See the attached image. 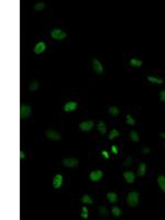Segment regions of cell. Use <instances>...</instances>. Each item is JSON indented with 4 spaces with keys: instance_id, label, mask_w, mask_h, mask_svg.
<instances>
[{
    "instance_id": "4316f807",
    "label": "cell",
    "mask_w": 165,
    "mask_h": 220,
    "mask_svg": "<svg viewBox=\"0 0 165 220\" xmlns=\"http://www.w3.org/2000/svg\"><path fill=\"white\" fill-rule=\"evenodd\" d=\"M37 88H39V83L37 82H32L30 85V90L31 91H35L37 90Z\"/></svg>"
},
{
    "instance_id": "8992f818",
    "label": "cell",
    "mask_w": 165,
    "mask_h": 220,
    "mask_svg": "<svg viewBox=\"0 0 165 220\" xmlns=\"http://www.w3.org/2000/svg\"><path fill=\"white\" fill-rule=\"evenodd\" d=\"M103 177H104V172L100 170L92 171V173L89 174V178H90V181H92V182H99Z\"/></svg>"
},
{
    "instance_id": "7c38bea8",
    "label": "cell",
    "mask_w": 165,
    "mask_h": 220,
    "mask_svg": "<svg viewBox=\"0 0 165 220\" xmlns=\"http://www.w3.org/2000/svg\"><path fill=\"white\" fill-rule=\"evenodd\" d=\"M123 177H124V179H126L129 184H132V183L134 182V178H135L134 174H133L132 172H124V173H123Z\"/></svg>"
},
{
    "instance_id": "484cf974",
    "label": "cell",
    "mask_w": 165,
    "mask_h": 220,
    "mask_svg": "<svg viewBox=\"0 0 165 220\" xmlns=\"http://www.w3.org/2000/svg\"><path fill=\"white\" fill-rule=\"evenodd\" d=\"M127 123H128L129 126H134L135 125V120L130 116V114H127Z\"/></svg>"
},
{
    "instance_id": "4dcf8cb0",
    "label": "cell",
    "mask_w": 165,
    "mask_h": 220,
    "mask_svg": "<svg viewBox=\"0 0 165 220\" xmlns=\"http://www.w3.org/2000/svg\"><path fill=\"white\" fill-rule=\"evenodd\" d=\"M111 150H112V152H113L115 154H118V149H117V146L112 145V146H111Z\"/></svg>"
},
{
    "instance_id": "ffe728a7",
    "label": "cell",
    "mask_w": 165,
    "mask_h": 220,
    "mask_svg": "<svg viewBox=\"0 0 165 220\" xmlns=\"http://www.w3.org/2000/svg\"><path fill=\"white\" fill-rule=\"evenodd\" d=\"M45 8V3L44 2H37L34 7H33V9L35 10V11H42L43 9Z\"/></svg>"
},
{
    "instance_id": "ac0fdd59",
    "label": "cell",
    "mask_w": 165,
    "mask_h": 220,
    "mask_svg": "<svg viewBox=\"0 0 165 220\" xmlns=\"http://www.w3.org/2000/svg\"><path fill=\"white\" fill-rule=\"evenodd\" d=\"M129 137H130V139H131L133 142H139V141H140V137H139L138 132L131 131L130 132V134H129Z\"/></svg>"
},
{
    "instance_id": "8fae6325",
    "label": "cell",
    "mask_w": 165,
    "mask_h": 220,
    "mask_svg": "<svg viewBox=\"0 0 165 220\" xmlns=\"http://www.w3.org/2000/svg\"><path fill=\"white\" fill-rule=\"evenodd\" d=\"M45 50H46V45H45V43H44V42H39V43L34 46L33 52H34L35 54H42Z\"/></svg>"
},
{
    "instance_id": "836d02e7",
    "label": "cell",
    "mask_w": 165,
    "mask_h": 220,
    "mask_svg": "<svg viewBox=\"0 0 165 220\" xmlns=\"http://www.w3.org/2000/svg\"><path fill=\"white\" fill-rule=\"evenodd\" d=\"M129 162H131V158H130V157H129L128 160L126 161V163H124V165H129Z\"/></svg>"
},
{
    "instance_id": "277c9868",
    "label": "cell",
    "mask_w": 165,
    "mask_h": 220,
    "mask_svg": "<svg viewBox=\"0 0 165 220\" xmlns=\"http://www.w3.org/2000/svg\"><path fill=\"white\" fill-rule=\"evenodd\" d=\"M92 69H94V72H95L96 74H98V75H100V74L104 73V66H103V64L100 63L97 58H94V60H92Z\"/></svg>"
},
{
    "instance_id": "1f68e13d",
    "label": "cell",
    "mask_w": 165,
    "mask_h": 220,
    "mask_svg": "<svg viewBox=\"0 0 165 220\" xmlns=\"http://www.w3.org/2000/svg\"><path fill=\"white\" fill-rule=\"evenodd\" d=\"M20 158L21 160H24L25 158V153L23 151H20Z\"/></svg>"
},
{
    "instance_id": "cb8c5ba5",
    "label": "cell",
    "mask_w": 165,
    "mask_h": 220,
    "mask_svg": "<svg viewBox=\"0 0 165 220\" xmlns=\"http://www.w3.org/2000/svg\"><path fill=\"white\" fill-rule=\"evenodd\" d=\"M81 201H83L84 204H92V199L90 198V196L89 195H84L83 196Z\"/></svg>"
},
{
    "instance_id": "d4e9b609",
    "label": "cell",
    "mask_w": 165,
    "mask_h": 220,
    "mask_svg": "<svg viewBox=\"0 0 165 220\" xmlns=\"http://www.w3.org/2000/svg\"><path fill=\"white\" fill-rule=\"evenodd\" d=\"M109 112H110V114H112L113 117H117V116L119 114V109H118L117 107H110Z\"/></svg>"
},
{
    "instance_id": "4fadbf2b",
    "label": "cell",
    "mask_w": 165,
    "mask_h": 220,
    "mask_svg": "<svg viewBox=\"0 0 165 220\" xmlns=\"http://www.w3.org/2000/svg\"><path fill=\"white\" fill-rule=\"evenodd\" d=\"M97 129H98V131H99V133L103 134V135L107 132V126H106V123H105L104 121H99V122H98Z\"/></svg>"
},
{
    "instance_id": "44dd1931",
    "label": "cell",
    "mask_w": 165,
    "mask_h": 220,
    "mask_svg": "<svg viewBox=\"0 0 165 220\" xmlns=\"http://www.w3.org/2000/svg\"><path fill=\"white\" fill-rule=\"evenodd\" d=\"M111 211H112L113 216H115V217H117V218H118V217H120V216H121V214H122V213H121V209H120L119 207H112Z\"/></svg>"
},
{
    "instance_id": "30bf717a",
    "label": "cell",
    "mask_w": 165,
    "mask_h": 220,
    "mask_svg": "<svg viewBox=\"0 0 165 220\" xmlns=\"http://www.w3.org/2000/svg\"><path fill=\"white\" fill-rule=\"evenodd\" d=\"M77 102L76 101H68L65 104V106H64V111L65 112H72L74 110H76V108H77Z\"/></svg>"
},
{
    "instance_id": "e0dca14e",
    "label": "cell",
    "mask_w": 165,
    "mask_h": 220,
    "mask_svg": "<svg viewBox=\"0 0 165 220\" xmlns=\"http://www.w3.org/2000/svg\"><path fill=\"white\" fill-rule=\"evenodd\" d=\"M142 64H143V62L140 61V60H136V58H131L130 60V65L133 66V67H141Z\"/></svg>"
},
{
    "instance_id": "7a4b0ae2",
    "label": "cell",
    "mask_w": 165,
    "mask_h": 220,
    "mask_svg": "<svg viewBox=\"0 0 165 220\" xmlns=\"http://www.w3.org/2000/svg\"><path fill=\"white\" fill-rule=\"evenodd\" d=\"M50 34H51V38L56 41H61L66 38V33L61 29H53Z\"/></svg>"
},
{
    "instance_id": "603a6c76",
    "label": "cell",
    "mask_w": 165,
    "mask_h": 220,
    "mask_svg": "<svg viewBox=\"0 0 165 220\" xmlns=\"http://www.w3.org/2000/svg\"><path fill=\"white\" fill-rule=\"evenodd\" d=\"M99 213H100V215L103 217H108V210H107V208L105 207V206H100L99 207Z\"/></svg>"
},
{
    "instance_id": "5b68a950",
    "label": "cell",
    "mask_w": 165,
    "mask_h": 220,
    "mask_svg": "<svg viewBox=\"0 0 165 220\" xmlns=\"http://www.w3.org/2000/svg\"><path fill=\"white\" fill-rule=\"evenodd\" d=\"M78 160L75 158V157H67V158H64L63 160V165L66 166V167H76L78 165Z\"/></svg>"
},
{
    "instance_id": "e575fe53",
    "label": "cell",
    "mask_w": 165,
    "mask_h": 220,
    "mask_svg": "<svg viewBox=\"0 0 165 220\" xmlns=\"http://www.w3.org/2000/svg\"><path fill=\"white\" fill-rule=\"evenodd\" d=\"M83 211H85V213H88V208H87V207H83Z\"/></svg>"
},
{
    "instance_id": "5bb4252c",
    "label": "cell",
    "mask_w": 165,
    "mask_h": 220,
    "mask_svg": "<svg viewBox=\"0 0 165 220\" xmlns=\"http://www.w3.org/2000/svg\"><path fill=\"white\" fill-rule=\"evenodd\" d=\"M158 184H159V186H160V188H161V190L163 192V193H165V176L164 175H160L159 177H158Z\"/></svg>"
},
{
    "instance_id": "9a60e30c",
    "label": "cell",
    "mask_w": 165,
    "mask_h": 220,
    "mask_svg": "<svg viewBox=\"0 0 165 220\" xmlns=\"http://www.w3.org/2000/svg\"><path fill=\"white\" fill-rule=\"evenodd\" d=\"M145 172H147V164L145 163H141L138 167V175L140 177H143L145 175Z\"/></svg>"
},
{
    "instance_id": "83f0119b",
    "label": "cell",
    "mask_w": 165,
    "mask_h": 220,
    "mask_svg": "<svg viewBox=\"0 0 165 220\" xmlns=\"http://www.w3.org/2000/svg\"><path fill=\"white\" fill-rule=\"evenodd\" d=\"M160 99H161L162 102H165V89L161 91V94H160Z\"/></svg>"
},
{
    "instance_id": "3957f363",
    "label": "cell",
    "mask_w": 165,
    "mask_h": 220,
    "mask_svg": "<svg viewBox=\"0 0 165 220\" xmlns=\"http://www.w3.org/2000/svg\"><path fill=\"white\" fill-rule=\"evenodd\" d=\"M92 128H94V121H92V120L83 121L79 123V129L83 132H89Z\"/></svg>"
},
{
    "instance_id": "7402d4cb",
    "label": "cell",
    "mask_w": 165,
    "mask_h": 220,
    "mask_svg": "<svg viewBox=\"0 0 165 220\" xmlns=\"http://www.w3.org/2000/svg\"><path fill=\"white\" fill-rule=\"evenodd\" d=\"M117 137H119V132L117 131L116 129H113V130H111L109 133V140H113V139H116Z\"/></svg>"
},
{
    "instance_id": "f1b7e54d",
    "label": "cell",
    "mask_w": 165,
    "mask_h": 220,
    "mask_svg": "<svg viewBox=\"0 0 165 220\" xmlns=\"http://www.w3.org/2000/svg\"><path fill=\"white\" fill-rule=\"evenodd\" d=\"M80 216H81V218H83V219H87V218H88V213H85V211H83Z\"/></svg>"
},
{
    "instance_id": "9c48e42d",
    "label": "cell",
    "mask_w": 165,
    "mask_h": 220,
    "mask_svg": "<svg viewBox=\"0 0 165 220\" xmlns=\"http://www.w3.org/2000/svg\"><path fill=\"white\" fill-rule=\"evenodd\" d=\"M63 185V175L62 174H56L53 178V187L55 189H58Z\"/></svg>"
},
{
    "instance_id": "d6986e66",
    "label": "cell",
    "mask_w": 165,
    "mask_h": 220,
    "mask_svg": "<svg viewBox=\"0 0 165 220\" xmlns=\"http://www.w3.org/2000/svg\"><path fill=\"white\" fill-rule=\"evenodd\" d=\"M147 81L151 83H154V84H163V79H161V78H158V77H153V76H149L147 77Z\"/></svg>"
},
{
    "instance_id": "d590c367",
    "label": "cell",
    "mask_w": 165,
    "mask_h": 220,
    "mask_svg": "<svg viewBox=\"0 0 165 220\" xmlns=\"http://www.w3.org/2000/svg\"><path fill=\"white\" fill-rule=\"evenodd\" d=\"M160 135H161V137H162L163 139H165V132H162V133H161Z\"/></svg>"
},
{
    "instance_id": "d6a6232c",
    "label": "cell",
    "mask_w": 165,
    "mask_h": 220,
    "mask_svg": "<svg viewBox=\"0 0 165 220\" xmlns=\"http://www.w3.org/2000/svg\"><path fill=\"white\" fill-rule=\"evenodd\" d=\"M143 153H144V154L150 153V149H149V148H144V149H143Z\"/></svg>"
},
{
    "instance_id": "2e32d148",
    "label": "cell",
    "mask_w": 165,
    "mask_h": 220,
    "mask_svg": "<svg viewBox=\"0 0 165 220\" xmlns=\"http://www.w3.org/2000/svg\"><path fill=\"white\" fill-rule=\"evenodd\" d=\"M107 198H108V201H109L110 204H115L118 200V195H117L116 193H113V192H110V193L107 194Z\"/></svg>"
},
{
    "instance_id": "6da1fadb",
    "label": "cell",
    "mask_w": 165,
    "mask_h": 220,
    "mask_svg": "<svg viewBox=\"0 0 165 220\" xmlns=\"http://www.w3.org/2000/svg\"><path fill=\"white\" fill-rule=\"evenodd\" d=\"M139 198H140V195L139 193L136 192H130L128 194V197H127V202L130 207H136L138 204H139Z\"/></svg>"
},
{
    "instance_id": "f546056e",
    "label": "cell",
    "mask_w": 165,
    "mask_h": 220,
    "mask_svg": "<svg viewBox=\"0 0 165 220\" xmlns=\"http://www.w3.org/2000/svg\"><path fill=\"white\" fill-rule=\"evenodd\" d=\"M101 154H103V156H104L105 158H109V154H108V152L107 151H103L101 152Z\"/></svg>"
},
{
    "instance_id": "52a82bcc",
    "label": "cell",
    "mask_w": 165,
    "mask_h": 220,
    "mask_svg": "<svg viewBox=\"0 0 165 220\" xmlns=\"http://www.w3.org/2000/svg\"><path fill=\"white\" fill-rule=\"evenodd\" d=\"M31 114V107L29 105H24V106H21L20 108V117L21 119H26L29 118Z\"/></svg>"
},
{
    "instance_id": "ba28073f",
    "label": "cell",
    "mask_w": 165,
    "mask_h": 220,
    "mask_svg": "<svg viewBox=\"0 0 165 220\" xmlns=\"http://www.w3.org/2000/svg\"><path fill=\"white\" fill-rule=\"evenodd\" d=\"M46 138L49 140H52V141H58L62 139V137L60 133H57L54 130H48L46 131Z\"/></svg>"
}]
</instances>
